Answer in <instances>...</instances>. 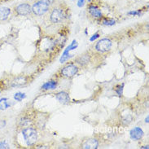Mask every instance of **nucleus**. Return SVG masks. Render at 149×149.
<instances>
[{"mask_svg":"<svg viewBox=\"0 0 149 149\" xmlns=\"http://www.w3.org/2000/svg\"><path fill=\"white\" fill-rule=\"evenodd\" d=\"M22 134L26 144L28 146L33 145L38 140L37 131L33 128H25L22 130Z\"/></svg>","mask_w":149,"mask_h":149,"instance_id":"nucleus-1","label":"nucleus"},{"mask_svg":"<svg viewBox=\"0 0 149 149\" xmlns=\"http://www.w3.org/2000/svg\"><path fill=\"white\" fill-rule=\"evenodd\" d=\"M50 5L42 0H38L32 7V12L37 16H42L48 12Z\"/></svg>","mask_w":149,"mask_h":149,"instance_id":"nucleus-2","label":"nucleus"},{"mask_svg":"<svg viewBox=\"0 0 149 149\" xmlns=\"http://www.w3.org/2000/svg\"><path fill=\"white\" fill-rule=\"evenodd\" d=\"M113 42L112 41L109 39V38H102L97 42L96 46H95V49L99 52L104 53L106 52H109V50L112 47Z\"/></svg>","mask_w":149,"mask_h":149,"instance_id":"nucleus-3","label":"nucleus"},{"mask_svg":"<svg viewBox=\"0 0 149 149\" xmlns=\"http://www.w3.org/2000/svg\"><path fill=\"white\" fill-rule=\"evenodd\" d=\"M77 47H78V43L77 42L76 40H73V42H71V44L66 47V49L64 51V52H63L62 56H61V59H60V62H61V64L65 63V61H67L69 60V58L71 57L69 52H70L71 51L74 50V49H76Z\"/></svg>","mask_w":149,"mask_h":149,"instance_id":"nucleus-4","label":"nucleus"},{"mask_svg":"<svg viewBox=\"0 0 149 149\" xmlns=\"http://www.w3.org/2000/svg\"><path fill=\"white\" fill-rule=\"evenodd\" d=\"M15 11L19 16H28L32 12V7L29 3H20L15 8Z\"/></svg>","mask_w":149,"mask_h":149,"instance_id":"nucleus-5","label":"nucleus"},{"mask_svg":"<svg viewBox=\"0 0 149 149\" xmlns=\"http://www.w3.org/2000/svg\"><path fill=\"white\" fill-rule=\"evenodd\" d=\"M65 18V14L64 11L61 8H54L51 14V20L52 23L57 24L60 23Z\"/></svg>","mask_w":149,"mask_h":149,"instance_id":"nucleus-6","label":"nucleus"},{"mask_svg":"<svg viewBox=\"0 0 149 149\" xmlns=\"http://www.w3.org/2000/svg\"><path fill=\"white\" fill-rule=\"evenodd\" d=\"M77 72H78V69L76 65H67L61 70L62 75L66 77H72L74 75H76Z\"/></svg>","mask_w":149,"mask_h":149,"instance_id":"nucleus-7","label":"nucleus"},{"mask_svg":"<svg viewBox=\"0 0 149 149\" xmlns=\"http://www.w3.org/2000/svg\"><path fill=\"white\" fill-rule=\"evenodd\" d=\"M143 134L144 133L140 127H134V129L130 130V138L133 140H139L140 139L143 138Z\"/></svg>","mask_w":149,"mask_h":149,"instance_id":"nucleus-8","label":"nucleus"},{"mask_svg":"<svg viewBox=\"0 0 149 149\" xmlns=\"http://www.w3.org/2000/svg\"><path fill=\"white\" fill-rule=\"evenodd\" d=\"M99 146V143L95 139H91L85 142L82 144V148L84 149H96Z\"/></svg>","mask_w":149,"mask_h":149,"instance_id":"nucleus-9","label":"nucleus"},{"mask_svg":"<svg viewBox=\"0 0 149 149\" xmlns=\"http://www.w3.org/2000/svg\"><path fill=\"white\" fill-rule=\"evenodd\" d=\"M56 100L59 102H61V104H67L70 100L69 94L67 92H65V91H61V92L56 94Z\"/></svg>","mask_w":149,"mask_h":149,"instance_id":"nucleus-10","label":"nucleus"},{"mask_svg":"<svg viewBox=\"0 0 149 149\" xmlns=\"http://www.w3.org/2000/svg\"><path fill=\"white\" fill-rule=\"evenodd\" d=\"M88 10L89 13H90L93 17H95V18H101L102 16H103L102 12H101L99 8H97L96 6H95V5H91V6L89 7Z\"/></svg>","mask_w":149,"mask_h":149,"instance_id":"nucleus-11","label":"nucleus"},{"mask_svg":"<svg viewBox=\"0 0 149 149\" xmlns=\"http://www.w3.org/2000/svg\"><path fill=\"white\" fill-rule=\"evenodd\" d=\"M12 105H13V103L8 98L0 99V110L1 111H3V110H6V109L11 108Z\"/></svg>","mask_w":149,"mask_h":149,"instance_id":"nucleus-12","label":"nucleus"},{"mask_svg":"<svg viewBox=\"0 0 149 149\" xmlns=\"http://www.w3.org/2000/svg\"><path fill=\"white\" fill-rule=\"evenodd\" d=\"M11 14V9L8 7L0 8V20H6Z\"/></svg>","mask_w":149,"mask_h":149,"instance_id":"nucleus-13","label":"nucleus"},{"mask_svg":"<svg viewBox=\"0 0 149 149\" xmlns=\"http://www.w3.org/2000/svg\"><path fill=\"white\" fill-rule=\"evenodd\" d=\"M26 83V78L23 77H16L14 80L12 81L11 83V86L12 87H17V86H21Z\"/></svg>","mask_w":149,"mask_h":149,"instance_id":"nucleus-14","label":"nucleus"},{"mask_svg":"<svg viewBox=\"0 0 149 149\" xmlns=\"http://www.w3.org/2000/svg\"><path fill=\"white\" fill-rule=\"evenodd\" d=\"M57 82L56 81H49L42 86V88L44 90H54L56 88Z\"/></svg>","mask_w":149,"mask_h":149,"instance_id":"nucleus-15","label":"nucleus"},{"mask_svg":"<svg viewBox=\"0 0 149 149\" xmlns=\"http://www.w3.org/2000/svg\"><path fill=\"white\" fill-rule=\"evenodd\" d=\"M89 60H90V57H89L87 55H85L83 56L80 57V58L77 61V62L81 65H86L87 63H89Z\"/></svg>","mask_w":149,"mask_h":149,"instance_id":"nucleus-16","label":"nucleus"},{"mask_svg":"<svg viewBox=\"0 0 149 149\" xmlns=\"http://www.w3.org/2000/svg\"><path fill=\"white\" fill-rule=\"evenodd\" d=\"M26 98V95L24 93L22 92H17L14 95V100L16 101H18V102H20L22 101L24 99Z\"/></svg>","mask_w":149,"mask_h":149,"instance_id":"nucleus-17","label":"nucleus"},{"mask_svg":"<svg viewBox=\"0 0 149 149\" xmlns=\"http://www.w3.org/2000/svg\"><path fill=\"white\" fill-rule=\"evenodd\" d=\"M103 24L104 25H107V26H113L116 24V21L113 19H105L103 21Z\"/></svg>","mask_w":149,"mask_h":149,"instance_id":"nucleus-18","label":"nucleus"},{"mask_svg":"<svg viewBox=\"0 0 149 149\" xmlns=\"http://www.w3.org/2000/svg\"><path fill=\"white\" fill-rule=\"evenodd\" d=\"M123 87H124V84H122L121 86H118L116 89V92L119 96H121L123 94Z\"/></svg>","mask_w":149,"mask_h":149,"instance_id":"nucleus-19","label":"nucleus"},{"mask_svg":"<svg viewBox=\"0 0 149 149\" xmlns=\"http://www.w3.org/2000/svg\"><path fill=\"white\" fill-rule=\"evenodd\" d=\"M10 147H9V144L8 143L7 141H1L0 142V149H9Z\"/></svg>","mask_w":149,"mask_h":149,"instance_id":"nucleus-20","label":"nucleus"},{"mask_svg":"<svg viewBox=\"0 0 149 149\" xmlns=\"http://www.w3.org/2000/svg\"><path fill=\"white\" fill-rule=\"evenodd\" d=\"M128 15L130 16H140L141 15V11L138 10V11H132V12H128Z\"/></svg>","mask_w":149,"mask_h":149,"instance_id":"nucleus-21","label":"nucleus"},{"mask_svg":"<svg viewBox=\"0 0 149 149\" xmlns=\"http://www.w3.org/2000/svg\"><path fill=\"white\" fill-rule=\"evenodd\" d=\"M85 3H86V0H77V4L79 8H81L85 5Z\"/></svg>","mask_w":149,"mask_h":149,"instance_id":"nucleus-22","label":"nucleus"},{"mask_svg":"<svg viewBox=\"0 0 149 149\" xmlns=\"http://www.w3.org/2000/svg\"><path fill=\"white\" fill-rule=\"evenodd\" d=\"M99 37H100V34H99L98 33H95V34H94V35H93V36L91 37V38H90V41H91V42H93V41L96 40Z\"/></svg>","mask_w":149,"mask_h":149,"instance_id":"nucleus-23","label":"nucleus"},{"mask_svg":"<svg viewBox=\"0 0 149 149\" xmlns=\"http://www.w3.org/2000/svg\"><path fill=\"white\" fill-rule=\"evenodd\" d=\"M7 125V122L5 120H0V129H3Z\"/></svg>","mask_w":149,"mask_h":149,"instance_id":"nucleus-24","label":"nucleus"},{"mask_svg":"<svg viewBox=\"0 0 149 149\" xmlns=\"http://www.w3.org/2000/svg\"><path fill=\"white\" fill-rule=\"evenodd\" d=\"M42 1L46 2V3H48L49 5H52V4L54 3V0H42Z\"/></svg>","mask_w":149,"mask_h":149,"instance_id":"nucleus-25","label":"nucleus"},{"mask_svg":"<svg viewBox=\"0 0 149 149\" xmlns=\"http://www.w3.org/2000/svg\"><path fill=\"white\" fill-rule=\"evenodd\" d=\"M38 148H48L47 147H45V146H38V147H37Z\"/></svg>","mask_w":149,"mask_h":149,"instance_id":"nucleus-26","label":"nucleus"},{"mask_svg":"<svg viewBox=\"0 0 149 149\" xmlns=\"http://www.w3.org/2000/svg\"><path fill=\"white\" fill-rule=\"evenodd\" d=\"M148 120H149V117H148H148H147V118H146V119H145V122H146V123H148Z\"/></svg>","mask_w":149,"mask_h":149,"instance_id":"nucleus-27","label":"nucleus"},{"mask_svg":"<svg viewBox=\"0 0 149 149\" xmlns=\"http://www.w3.org/2000/svg\"><path fill=\"white\" fill-rule=\"evenodd\" d=\"M148 146H143V147H142L141 148H147V149H148Z\"/></svg>","mask_w":149,"mask_h":149,"instance_id":"nucleus-28","label":"nucleus"},{"mask_svg":"<svg viewBox=\"0 0 149 149\" xmlns=\"http://www.w3.org/2000/svg\"><path fill=\"white\" fill-rule=\"evenodd\" d=\"M91 1H92V0H88V2H91Z\"/></svg>","mask_w":149,"mask_h":149,"instance_id":"nucleus-29","label":"nucleus"},{"mask_svg":"<svg viewBox=\"0 0 149 149\" xmlns=\"http://www.w3.org/2000/svg\"><path fill=\"white\" fill-rule=\"evenodd\" d=\"M73 1H75V0H73Z\"/></svg>","mask_w":149,"mask_h":149,"instance_id":"nucleus-30","label":"nucleus"}]
</instances>
